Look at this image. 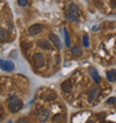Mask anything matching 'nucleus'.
Masks as SVG:
<instances>
[{
  "label": "nucleus",
  "mask_w": 116,
  "mask_h": 123,
  "mask_svg": "<svg viewBox=\"0 0 116 123\" xmlns=\"http://www.w3.org/2000/svg\"><path fill=\"white\" fill-rule=\"evenodd\" d=\"M23 106V101L20 100L19 97H16V96H11L8 101V109L10 110L11 113H17L19 112Z\"/></svg>",
  "instance_id": "1"
},
{
  "label": "nucleus",
  "mask_w": 116,
  "mask_h": 123,
  "mask_svg": "<svg viewBox=\"0 0 116 123\" xmlns=\"http://www.w3.org/2000/svg\"><path fill=\"white\" fill-rule=\"evenodd\" d=\"M79 8L75 3H69L67 6V12H66V18L70 21H77L79 17Z\"/></svg>",
  "instance_id": "2"
},
{
  "label": "nucleus",
  "mask_w": 116,
  "mask_h": 123,
  "mask_svg": "<svg viewBox=\"0 0 116 123\" xmlns=\"http://www.w3.org/2000/svg\"><path fill=\"white\" fill-rule=\"evenodd\" d=\"M32 63H34V65H35L36 67H42L44 65H45V56H44V54H41V53H36V54H34L32 55Z\"/></svg>",
  "instance_id": "3"
},
{
  "label": "nucleus",
  "mask_w": 116,
  "mask_h": 123,
  "mask_svg": "<svg viewBox=\"0 0 116 123\" xmlns=\"http://www.w3.org/2000/svg\"><path fill=\"white\" fill-rule=\"evenodd\" d=\"M42 29H44V26H42L41 24H34V25H31V26L29 27L28 32H29V35L36 36V35H38V34H40L42 31Z\"/></svg>",
  "instance_id": "4"
},
{
  "label": "nucleus",
  "mask_w": 116,
  "mask_h": 123,
  "mask_svg": "<svg viewBox=\"0 0 116 123\" xmlns=\"http://www.w3.org/2000/svg\"><path fill=\"white\" fill-rule=\"evenodd\" d=\"M0 68L5 72H11L15 69V65L10 61H1L0 59Z\"/></svg>",
  "instance_id": "5"
},
{
  "label": "nucleus",
  "mask_w": 116,
  "mask_h": 123,
  "mask_svg": "<svg viewBox=\"0 0 116 123\" xmlns=\"http://www.w3.org/2000/svg\"><path fill=\"white\" fill-rule=\"evenodd\" d=\"M48 38H49V40L54 44V46H55V48H57V49H60L61 48V43H60V40H59V38H58V36L57 35H55V34H49L48 35Z\"/></svg>",
  "instance_id": "6"
},
{
  "label": "nucleus",
  "mask_w": 116,
  "mask_h": 123,
  "mask_svg": "<svg viewBox=\"0 0 116 123\" xmlns=\"http://www.w3.org/2000/svg\"><path fill=\"white\" fill-rule=\"evenodd\" d=\"M88 72H89V74H90V76H92V78L94 80V82H95V83H99L100 75L98 74V72H97L96 68L93 67V66H90V67L88 68Z\"/></svg>",
  "instance_id": "7"
},
{
  "label": "nucleus",
  "mask_w": 116,
  "mask_h": 123,
  "mask_svg": "<svg viewBox=\"0 0 116 123\" xmlns=\"http://www.w3.org/2000/svg\"><path fill=\"white\" fill-rule=\"evenodd\" d=\"M37 45H38V47L44 49V50H49V49L52 48V45H50V43L47 39H39L38 42H37Z\"/></svg>",
  "instance_id": "8"
},
{
  "label": "nucleus",
  "mask_w": 116,
  "mask_h": 123,
  "mask_svg": "<svg viewBox=\"0 0 116 123\" xmlns=\"http://www.w3.org/2000/svg\"><path fill=\"white\" fill-rule=\"evenodd\" d=\"M98 92H99V90H98L97 86H94V87L90 88L89 93H88V101L89 102H94V101L96 100L97 95H98Z\"/></svg>",
  "instance_id": "9"
},
{
  "label": "nucleus",
  "mask_w": 116,
  "mask_h": 123,
  "mask_svg": "<svg viewBox=\"0 0 116 123\" xmlns=\"http://www.w3.org/2000/svg\"><path fill=\"white\" fill-rule=\"evenodd\" d=\"M39 121L40 122H45L49 119V111L47 109H41L40 110V113H39Z\"/></svg>",
  "instance_id": "10"
},
{
  "label": "nucleus",
  "mask_w": 116,
  "mask_h": 123,
  "mask_svg": "<svg viewBox=\"0 0 116 123\" xmlns=\"http://www.w3.org/2000/svg\"><path fill=\"white\" fill-rule=\"evenodd\" d=\"M42 98L45 101H54L56 98V93L54 91H47L42 94Z\"/></svg>",
  "instance_id": "11"
},
{
  "label": "nucleus",
  "mask_w": 116,
  "mask_h": 123,
  "mask_svg": "<svg viewBox=\"0 0 116 123\" xmlns=\"http://www.w3.org/2000/svg\"><path fill=\"white\" fill-rule=\"evenodd\" d=\"M70 53L73 56H76V57H81L83 55V50L81 49V47L78 46H73L70 48Z\"/></svg>",
  "instance_id": "12"
},
{
  "label": "nucleus",
  "mask_w": 116,
  "mask_h": 123,
  "mask_svg": "<svg viewBox=\"0 0 116 123\" xmlns=\"http://www.w3.org/2000/svg\"><path fill=\"white\" fill-rule=\"evenodd\" d=\"M61 88H63V91L64 92H67V93L71 92V90H73V85H71L70 81H65L64 83L61 84Z\"/></svg>",
  "instance_id": "13"
},
{
  "label": "nucleus",
  "mask_w": 116,
  "mask_h": 123,
  "mask_svg": "<svg viewBox=\"0 0 116 123\" xmlns=\"http://www.w3.org/2000/svg\"><path fill=\"white\" fill-rule=\"evenodd\" d=\"M106 77L110 82H116V69H110L107 72Z\"/></svg>",
  "instance_id": "14"
},
{
  "label": "nucleus",
  "mask_w": 116,
  "mask_h": 123,
  "mask_svg": "<svg viewBox=\"0 0 116 123\" xmlns=\"http://www.w3.org/2000/svg\"><path fill=\"white\" fill-rule=\"evenodd\" d=\"M8 38V31L5 28H0V40H7Z\"/></svg>",
  "instance_id": "15"
},
{
  "label": "nucleus",
  "mask_w": 116,
  "mask_h": 123,
  "mask_svg": "<svg viewBox=\"0 0 116 123\" xmlns=\"http://www.w3.org/2000/svg\"><path fill=\"white\" fill-rule=\"evenodd\" d=\"M64 115H61V114H56L55 117H52V122H64Z\"/></svg>",
  "instance_id": "16"
},
{
  "label": "nucleus",
  "mask_w": 116,
  "mask_h": 123,
  "mask_svg": "<svg viewBox=\"0 0 116 123\" xmlns=\"http://www.w3.org/2000/svg\"><path fill=\"white\" fill-rule=\"evenodd\" d=\"M64 35H65V44H66V46H67V47H69V45H70V40H69V34H68V31L66 29L64 30Z\"/></svg>",
  "instance_id": "17"
},
{
  "label": "nucleus",
  "mask_w": 116,
  "mask_h": 123,
  "mask_svg": "<svg viewBox=\"0 0 116 123\" xmlns=\"http://www.w3.org/2000/svg\"><path fill=\"white\" fill-rule=\"evenodd\" d=\"M83 44L85 47H89V39H88V35L83 36Z\"/></svg>",
  "instance_id": "18"
},
{
  "label": "nucleus",
  "mask_w": 116,
  "mask_h": 123,
  "mask_svg": "<svg viewBox=\"0 0 116 123\" xmlns=\"http://www.w3.org/2000/svg\"><path fill=\"white\" fill-rule=\"evenodd\" d=\"M17 2H18V5H19L20 7H25V6H27L28 0H17Z\"/></svg>",
  "instance_id": "19"
},
{
  "label": "nucleus",
  "mask_w": 116,
  "mask_h": 123,
  "mask_svg": "<svg viewBox=\"0 0 116 123\" xmlns=\"http://www.w3.org/2000/svg\"><path fill=\"white\" fill-rule=\"evenodd\" d=\"M116 103V98L115 97H110L107 101V104H115Z\"/></svg>",
  "instance_id": "20"
},
{
  "label": "nucleus",
  "mask_w": 116,
  "mask_h": 123,
  "mask_svg": "<svg viewBox=\"0 0 116 123\" xmlns=\"http://www.w3.org/2000/svg\"><path fill=\"white\" fill-rule=\"evenodd\" d=\"M110 5H112V7L116 8V0H110Z\"/></svg>",
  "instance_id": "21"
}]
</instances>
